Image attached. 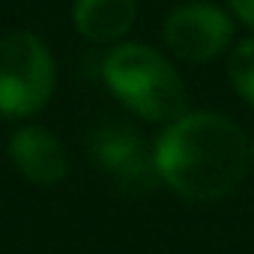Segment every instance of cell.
Wrapping results in <instances>:
<instances>
[{"label": "cell", "mask_w": 254, "mask_h": 254, "mask_svg": "<svg viewBox=\"0 0 254 254\" xmlns=\"http://www.w3.org/2000/svg\"><path fill=\"white\" fill-rule=\"evenodd\" d=\"M153 153L159 180L191 203L227 197L248 168L245 132L215 111H191L168 123Z\"/></svg>", "instance_id": "cell-1"}, {"label": "cell", "mask_w": 254, "mask_h": 254, "mask_svg": "<svg viewBox=\"0 0 254 254\" xmlns=\"http://www.w3.org/2000/svg\"><path fill=\"white\" fill-rule=\"evenodd\" d=\"M102 78L111 93L141 120L174 123L189 114V93L180 72L150 45H114L102 57Z\"/></svg>", "instance_id": "cell-2"}, {"label": "cell", "mask_w": 254, "mask_h": 254, "mask_svg": "<svg viewBox=\"0 0 254 254\" xmlns=\"http://www.w3.org/2000/svg\"><path fill=\"white\" fill-rule=\"evenodd\" d=\"M57 69L48 45L30 30L0 36V114L24 120L42 111L54 93Z\"/></svg>", "instance_id": "cell-3"}, {"label": "cell", "mask_w": 254, "mask_h": 254, "mask_svg": "<svg viewBox=\"0 0 254 254\" xmlns=\"http://www.w3.org/2000/svg\"><path fill=\"white\" fill-rule=\"evenodd\" d=\"M87 150L96 168L108 180H114L117 191H123L126 197H144L162 183L156 168V153L132 123L123 120L99 123L90 132Z\"/></svg>", "instance_id": "cell-4"}, {"label": "cell", "mask_w": 254, "mask_h": 254, "mask_svg": "<svg viewBox=\"0 0 254 254\" xmlns=\"http://www.w3.org/2000/svg\"><path fill=\"white\" fill-rule=\"evenodd\" d=\"M162 36L177 60L206 63V60H215L230 45L233 21L221 6L194 0V3H183L171 9V15L165 18Z\"/></svg>", "instance_id": "cell-5"}, {"label": "cell", "mask_w": 254, "mask_h": 254, "mask_svg": "<svg viewBox=\"0 0 254 254\" xmlns=\"http://www.w3.org/2000/svg\"><path fill=\"white\" fill-rule=\"evenodd\" d=\"M9 159L18 174L36 186H57L69 177L72 162L66 147L42 126H24L9 138Z\"/></svg>", "instance_id": "cell-6"}, {"label": "cell", "mask_w": 254, "mask_h": 254, "mask_svg": "<svg viewBox=\"0 0 254 254\" xmlns=\"http://www.w3.org/2000/svg\"><path fill=\"white\" fill-rule=\"evenodd\" d=\"M138 0H75V30L96 45H114L135 27Z\"/></svg>", "instance_id": "cell-7"}, {"label": "cell", "mask_w": 254, "mask_h": 254, "mask_svg": "<svg viewBox=\"0 0 254 254\" xmlns=\"http://www.w3.org/2000/svg\"><path fill=\"white\" fill-rule=\"evenodd\" d=\"M227 78L230 84L236 87V93L254 105V36L242 39L233 54H230V63H227Z\"/></svg>", "instance_id": "cell-8"}, {"label": "cell", "mask_w": 254, "mask_h": 254, "mask_svg": "<svg viewBox=\"0 0 254 254\" xmlns=\"http://www.w3.org/2000/svg\"><path fill=\"white\" fill-rule=\"evenodd\" d=\"M227 3H230V12H233L242 24L254 27V0H227Z\"/></svg>", "instance_id": "cell-9"}, {"label": "cell", "mask_w": 254, "mask_h": 254, "mask_svg": "<svg viewBox=\"0 0 254 254\" xmlns=\"http://www.w3.org/2000/svg\"><path fill=\"white\" fill-rule=\"evenodd\" d=\"M251 162H254V144H251Z\"/></svg>", "instance_id": "cell-10"}]
</instances>
